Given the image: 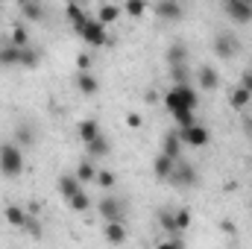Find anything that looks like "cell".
I'll use <instances>...</instances> for the list:
<instances>
[{
  "mask_svg": "<svg viewBox=\"0 0 252 249\" xmlns=\"http://www.w3.org/2000/svg\"><path fill=\"white\" fill-rule=\"evenodd\" d=\"M196 103H199V97H196V91H193L190 85H173V88L164 94V106H167L170 112H193Z\"/></svg>",
  "mask_w": 252,
  "mask_h": 249,
  "instance_id": "obj_1",
  "label": "cell"
},
{
  "mask_svg": "<svg viewBox=\"0 0 252 249\" xmlns=\"http://www.w3.org/2000/svg\"><path fill=\"white\" fill-rule=\"evenodd\" d=\"M76 30V35L82 38V41H88L91 47H103V44H109V32H106V27L97 21V18H88L85 24H79V27H73Z\"/></svg>",
  "mask_w": 252,
  "mask_h": 249,
  "instance_id": "obj_2",
  "label": "cell"
},
{
  "mask_svg": "<svg viewBox=\"0 0 252 249\" xmlns=\"http://www.w3.org/2000/svg\"><path fill=\"white\" fill-rule=\"evenodd\" d=\"M24 170V156L18 144H3L0 147V173L3 176H18Z\"/></svg>",
  "mask_w": 252,
  "mask_h": 249,
  "instance_id": "obj_3",
  "label": "cell"
},
{
  "mask_svg": "<svg viewBox=\"0 0 252 249\" xmlns=\"http://www.w3.org/2000/svg\"><path fill=\"white\" fill-rule=\"evenodd\" d=\"M100 214L106 223H126V202L121 196H103L100 199Z\"/></svg>",
  "mask_w": 252,
  "mask_h": 249,
  "instance_id": "obj_4",
  "label": "cell"
},
{
  "mask_svg": "<svg viewBox=\"0 0 252 249\" xmlns=\"http://www.w3.org/2000/svg\"><path fill=\"white\" fill-rule=\"evenodd\" d=\"M167 182H170L173 187H193L196 182H199V176H196V170L190 167L188 161H182V158H179V161L173 164V170H170Z\"/></svg>",
  "mask_w": 252,
  "mask_h": 249,
  "instance_id": "obj_5",
  "label": "cell"
},
{
  "mask_svg": "<svg viewBox=\"0 0 252 249\" xmlns=\"http://www.w3.org/2000/svg\"><path fill=\"white\" fill-rule=\"evenodd\" d=\"M223 9H226V15H229L232 21H238V24H250L252 21V3L250 0H226Z\"/></svg>",
  "mask_w": 252,
  "mask_h": 249,
  "instance_id": "obj_6",
  "label": "cell"
},
{
  "mask_svg": "<svg viewBox=\"0 0 252 249\" xmlns=\"http://www.w3.org/2000/svg\"><path fill=\"white\" fill-rule=\"evenodd\" d=\"M238 38L232 35V32H217V38H214V53L220 56V59H232L235 53H238Z\"/></svg>",
  "mask_w": 252,
  "mask_h": 249,
  "instance_id": "obj_7",
  "label": "cell"
},
{
  "mask_svg": "<svg viewBox=\"0 0 252 249\" xmlns=\"http://www.w3.org/2000/svg\"><path fill=\"white\" fill-rule=\"evenodd\" d=\"M179 138H182L185 144H190V147H205V144L211 141L208 129H205L202 124H193V126H188V129H182V132H179Z\"/></svg>",
  "mask_w": 252,
  "mask_h": 249,
  "instance_id": "obj_8",
  "label": "cell"
},
{
  "mask_svg": "<svg viewBox=\"0 0 252 249\" xmlns=\"http://www.w3.org/2000/svg\"><path fill=\"white\" fill-rule=\"evenodd\" d=\"M153 12H156L158 18H164V21H176V18H182L185 6L176 3V0H158V3L153 6Z\"/></svg>",
  "mask_w": 252,
  "mask_h": 249,
  "instance_id": "obj_9",
  "label": "cell"
},
{
  "mask_svg": "<svg viewBox=\"0 0 252 249\" xmlns=\"http://www.w3.org/2000/svg\"><path fill=\"white\" fill-rule=\"evenodd\" d=\"M196 82H199V88L214 91V88L220 85V76H217V70H214L211 64H202V67L196 70Z\"/></svg>",
  "mask_w": 252,
  "mask_h": 249,
  "instance_id": "obj_10",
  "label": "cell"
},
{
  "mask_svg": "<svg viewBox=\"0 0 252 249\" xmlns=\"http://www.w3.org/2000/svg\"><path fill=\"white\" fill-rule=\"evenodd\" d=\"M76 88H79V94L94 97V94L100 91V82L91 76V70H79V73H76Z\"/></svg>",
  "mask_w": 252,
  "mask_h": 249,
  "instance_id": "obj_11",
  "label": "cell"
},
{
  "mask_svg": "<svg viewBox=\"0 0 252 249\" xmlns=\"http://www.w3.org/2000/svg\"><path fill=\"white\" fill-rule=\"evenodd\" d=\"M179 153H182V138H179L176 132H167V135H164V144H161V156L179 161Z\"/></svg>",
  "mask_w": 252,
  "mask_h": 249,
  "instance_id": "obj_12",
  "label": "cell"
},
{
  "mask_svg": "<svg viewBox=\"0 0 252 249\" xmlns=\"http://www.w3.org/2000/svg\"><path fill=\"white\" fill-rule=\"evenodd\" d=\"M103 235H106V241H109V244H115V247L126 244V238H129V232H126V223H106Z\"/></svg>",
  "mask_w": 252,
  "mask_h": 249,
  "instance_id": "obj_13",
  "label": "cell"
},
{
  "mask_svg": "<svg viewBox=\"0 0 252 249\" xmlns=\"http://www.w3.org/2000/svg\"><path fill=\"white\" fill-rule=\"evenodd\" d=\"M85 147H88V153H91L94 158H106V156H109V150H112V144H109V138H106V135H97V138H94L91 144H85Z\"/></svg>",
  "mask_w": 252,
  "mask_h": 249,
  "instance_id": "obj_14",
  "label": "cell"
},
{
  "mask_svg": "<svg viewBox=\"0 0 252 249\" xmlns=\"http://www.w3.org/2000/svg\"><path fill=\"white\" fill-rule=\"evenodd\" d=\"M76 132H79V141H85V144H91L97 135H103V132H100V124H97V121H91V118H88V121H82Z\"/></svg>",
  "mask_w": 252,
  "mask_h": 249,
  "instance_id": "obj_15",
  "label": "cell"
},
{
  "mask_svg": "<svg viewBox=\"0 0 252 249\" xmlns=\"http://www.w3.org/2000/svg\"><path fill=\"white\" fill-rule=\"evenodd\" d=\"M3 217L12 223V226H27V211L24 208H18V205H6V211H3Z\"/></svg>",
  "mask_w": 252,
  "mask_h": 249,
  "instance_id": "obj_16",
  "label": "cell"
},
{
  "mask_svg": "<svg viewBox=\"0 0 252 249\" xmlns=\"http://www.w3.org/2000/svg\"><path fill=\"white\" fill-rule=\"evenodd\" d=\"M167 62H170V67L188 64V50H185L182 44H170V47H167Z\"/></svg>",
  "mask_w": 252,
  "mask_h": 249,
  "instance_id": "obj_17",
  "label": "cell"
},
{
  "mask_svg": "<svg viewBox=\"0 0 252 249\" xmlns=\"http://www.w3.org/2000/svg\"><path fill=\"white\" fill-rule=\"evenodd\" d=\"M59 190H62L64 199H70L73 193H79V190H82V185H79V179H76V176H62V179H59Z\"/></svg>",
  "mask_w": 252,
  "mask_h": 249,
  "instance_id": "obj_18",
  "label": "cell"
},
{
  "mask_svg": "<svg viewBox=\"0 0 252 249\" xmlns=\"http://www.w3.org/2000/svg\"><path fill=\"white\" fill-rule=\"evenodd\" d=\"M0 64H21V47L15 44L0 47Z\"/></svg>",
  "mask_w": 252,
  "mask_h": 249,
  "instance_id": "obj_19",
  "label": "cell"
},
{
  "mask_svg": "<svg viewBox=\"0 0 252 249\" xmlns=\"http://www.w3.org/2000/svg\"><path fill=\"white\" fill-rule=\"evenodd\" d=\"M21 15L27 21H41L44 18V6L41 3H21Z\"/></svg>",
  "mask_w": 252,
  "mask_h": 249,
  "instance_id": "obj_20",
  "label": "cell"
},
{
  "mask_svg": "<svg viewBox=\"0 0 252 249\" xmlns=\"http://www.w3.org/2000/svg\"><path fill=\"white\" fill-rule=\"evenodd\" d=\"M118 15H121V6H112V3H103L100 6V15H97V21L106 27V24H112V21H118Z\"/></svg>",
  "mask_w": 252,
  "mask_h": 249,
  "instance_id": "obj_21",
  "label": "cell"
},
{
  "mask_svg": "<svg viewBox=\"0 0 252 249\" xmlns=\"http://www.w3.org/2000/svg\"><path fill=\"white\" fill-rule=\"evenodd\" d=\"M173 164H176L173 158L158 156V158H156V164H153V170H156V176H158V179H167V176H170V170H173Z\"/></svg>",
  "mask_w": 252,
  "mask_h": 249,
  "instance_id": "obj_22",
  "label": "cell"
},
{
  "mask_svg": "<svg viewBox=\"0 0 252 249\" xmlns=\"http://www.w3.org/2000/svg\"><path fill=\"white\" fill-rule=\"evenodd\" d=\"M15 141H18V144H24V147H32V144H35V132H32V126H30V124H21V126H18Z\"/></svg>",
  "mask_w": 252,
  "mask_h": 249,
  "instance_id": "obj_23",
  "label": "cell"
},
{
  "mask_svg": "<svg viewBox=\"0 0 252 249\" xmlns=\"http://www.w3.org/2000/svg\"><path fill=\"white\" fill-rule=\"evenodd\" d=\"M9 44H15V47H21V50L30 47V35H27V27H24V24H18V27L12 30V41H9Z\"/></svg>",
  "mask_w": 252,
  "mask_h": 249,
  "instance_id": "obj_24",
  "label": "cell"
},
{
  "mask_svg": "<svg viewBox=\"0 0 252 249\" xmlns=\"http://www.w3.org/2000/svg\"><path fill=\"white\" fill-rule=\"evenodd\" d=\"M67 205H70L73 211H88L91 199H88V193H85V190H79V193H73V196L67 199Z\"/></svg>",
  "mask_w": 252,
  "mask_h": 249,
  "instance_id": "obj_25",
  "label": "cell"
},
{
  "mask_svg": "<svg viewBox=\"0 0 252 249\" xmlns=\"http://www.w3.org/2000/svg\"><path fill=\"white\" fill-rule=\"evenodd\" d=\"M67 18L73 21V27H79V24H85V21H88L85 9H82V6H76V3H67Z\"/></svg>",
  "mask_w": 252,
  "mask_h": 249,
  "instance_id": "obj_26",
  "label": "cell"
},
{
  "mask_svg": "<svg viewBox=\"0 0 252 249\" xmlns=\"http://www.w3.org/2000/svg\"><path fill=\"white\" fill-rule=\"evenodd\" d=\"M229 100H232V106H235V109H244V106L252 100V94H250V91H244V88L238 85V88L232 91V97H229Z\"/></svg>",
  "mask_w": 252,
  "mask_h": 249,
  "instance_id": "obj_27",
  "label": "cell"
},
{
  "mask_svg": "<svg viewBox=\"0 0 252 249\" xmlns=\"http://www.w3.org/2000/svg\"><path fill=\"white\" fill-rule=\"evenodd\" d=\"M173 223H176V232H185V229L190 226V211H188V208L173 211Z\"/></svg>",
  "mask_w": 252,
  "mask_h": 249,
  "instance_id": "obj_28",
  "label": "cell"
},
{
  "mask_svg": "<svg viewBox=\"0 0 252 249\" xmlns=\"http://www.w3.org/2000/svg\"><path fill=\"white\" fill-rule=\"evenodd\" d=\"M170 76H173V85H188V64L170 67Z\"/></svg>",
  "mask_w": 252,
  "mask_h": 249,
  "instance_id": "obj_29",
  "label": "cell"
},
{
  "mask_svg": "<svg viewBox=\"0 0 252 249\" xmlns=\"http://www.w3.org/2000/svg\"><path fill=\"white\" fill-rule=\"evenodd\" d=\"M73 176H76V179H79V185H82V182H91V179H97V170H94L91 164H79V170H76Z\"/></svg>",
  "mask_w": 252,
  "mask_h": 249,
  "instance_id": "obj_30",
  "label": "cell"
},
{
  "mask_svg": "<svg viewBox=\"0 0 252 249\" xmlns=\"http://www.w3.org/2000/svg\"><path fill=\"white\" fill-rule=\"evenodd\" d=\"M158 220H161V226L167 229V235H179V232H176V223H173V211L164 208V211L158 214Z\"/></svg>",
  "mask_w": 252,
  "mask_h": 249,
  "instance_id": "obj_31",
  "label": "cell"
},
{
  "mask_svg": "<svg viewBox=\"0 0 252 249\" xmlns=\"http://www.w3.org/2000/svg\"><path fill=\"white\" fill-rule=\"evenodd\" d=\"M21 64H24V67H35V64H38V53H35L32 47H24V50H21Z\"/></svg>",
  "mask_w": 252,
  "mask_h": 249,
  "instance_id": "obj_32",
  "label": "cell"
},
{
  "mask_svg": "<svg viewBox=\"0 0 252 249\" xmlns=\"http://www.w3.org/2000/svg\"><path fill=\"white\" fill-rule=\"evenodd\" d=\"M173 118H176V124L182 126V129H188V126H193V124H196L193 112H173Z\"/></svg>",
  "mask_w": 252,
  "mask_h": 249,
  "instance_id": "obj_33",
  "label": "cell"
},
{
  "mask_svg": "<svg viewBox=\"0 0 252 249\" xmlns=\"http://www.w3.org/2000/svg\"><path fill=\"white\" fill-rule=\"evenodd\" d=\"M144 12H147V6H144V3H138V0H129V3H126V15L138 18V15H144Z\"/></svg>",
  "mask_w": 252,
  "mask_h": 249,
  "instance_id": "obj_34",
  "label": "cell"
},
{
  "mask_svg": "<svg viewBox=\"0 0 252 249\" xmlns=\"http://www.w3.org/2000/svg\"><path fill=\"white\" fill-rule=\"evenodd\" d=\"M97 182H100V187H115V173L100 170V173H97Z\"/></svg>",
  "mask_w": 252,
  "mask_h": 249,
  "instance_id": "obj_35",
  "label": "cell"
},
{
  "mask_svg": "<svg viewBox=\"0 0 252 249\" xmlns=\"http://www.w3.org/2000/svg\"><path fill=\"white\" fill-rule=\"evenodd\" d=\"M241 88L252 94V67H247V70H244V76H241Z\"/></svg>",
  "mask_w": 252,
  "mask_h": 249,
  "instance_id": "obj_36",
  "label": "cell"
},
{
  "mask_svg": "<svg viewBox=\"0 0 252 249\" xmlns=\"http://www.w3.org/2000/svg\"><path fill=\"white\" fill-rule=\"evenodd\" d=\"M27 229L32 232V238H41V226H38V220H32V217H27Z\"/></svg>",
  "mask_w": 252,
  "mask_h": 249,
  "instance_id": "obj_37",
  "label": "cell"
},
{
  "mask_svg": "<svg viewBox=\"0 0 252 249\" xmlns=\"http://www.w3.org/2000/svg\"><path fill=\"white\" fill-rule=\"evenodd\" d=\"M156 249H182V244L170 238V241H161V244H158V247H156Z\"/></svg>",
  "mask_w": 252,
  "mask_h": 249,
  "instance_id": "obj_38",
  "label": "cell"
},
{
  "mask_svg": "<svg viewBox=\"0 0 252 249\" xmlns=\"http://www.w3.org/2000/svg\"><path fill=\"white\" fill-rule=\"evenodd\" d=\"M88 64H91L88 56H79V59H76V67H79V70H88Z\"/></svg>",
  "mask_w": 252,
  "mask_h": 249,
  "instance_id": "obj_39",
  "label": "cell"
},
{
  "mask_svg": "<svg viewBox=\"0 0 252 249\" xmlns=\"http://www.w3.org/2000/svg\"><path fill=\"white\" fill-rule=\"evenodd\" d=\"M129 126L138 129V126H141V115H129Z\"/></svg>",
  "mask_w": 252,
  "mask_h": 249,
  "instance_id": "obj_40",
  "label": "cell"
},
{
  "mask_svg": "<svg viewBox=\"0 0 252 249\" xmlns=\"http://www.w3.org/2000/svg\"><path fill=\"white\" fill-rule=\"evenodd\" d=\"M0 15H3V12H0Z\"/></svg>",
  "mask_w": 252,
  "mask_h": 249,
  "instance_id": "obj_41",
  "label": "cell"
}]
</instances>
